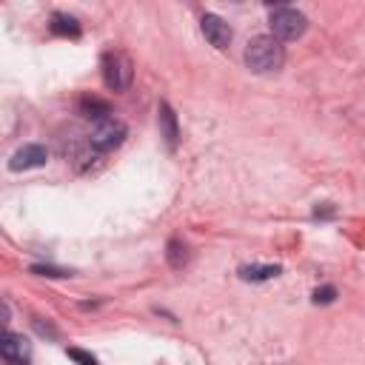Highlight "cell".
<instances>
[{
    "label": "cell",
    "instance_id": "cell-4",
    "mask_svg": "<svg viewBox=\"0 0 365 365\" xmlns=\"http://www.w3.org/2000/svg\"><path fill=\"white\" fill-rule=\"evenodd\" d=\"M128 135V128L123 120L117 117H109V120H103L92 128V135H89V146L95 148V152H115L117 146H123Z\"/></svg>",
    "mask_w": 365,
    "mask_h": 365
},
{
    "label": "cell",
    "instance_id": "cell-5",
    "mask_svg": "<svg viewBox=\"0 0 365 365\" xmlns=\"http://www.w3.org/2000/svg\"><path fill=\"white\" fill-rule=\"evenodd\" d=\"M0 354H3V362L6 365H29V357H32V348L23 334H12L6 331L0 337Z\"/></svg>",
    "mask_w": 365,
    "mask_h": 365
},
{
    "label": "cell",
    "instance_id": "cell-8",
    "mask_svg": "<svg viewBox=\"0 0 365 365\" xmlns=\"http://www.w3.org/2000/svg\"><path fill=\"white\" fill-rule=\"evenodd\" d=\"M157 120H160V135L166 140V146L175 152L177 143H180V123H177V115L175 109H171L168 103H160V109H157Z\"/></svg>",
    "mask_w": 365,
    "mask_h": 365
},
{
    "label": "cell",
    "instance_id": "cell-10",
    "mask_svg": "<svg viewBox=\"0 0 365 365\" xmlns=\"http://www.w3.org/2000/svg\"><path fill=\"white\" fill-rule=\"evenodd\" d=\"M49 29H52L55 34H60V37H80V23H77V17L63 14V12L52 14Z\"/></svg>",
    "mask_w": 365,
    "mask_h": 365
},
{
    "label": "cell",
    "instance_id": "cell-15",
    "mask_svg": "<svg viewBox=\"0 0 365 365\" xmlns=\"http://www.w3.org/2000/svg\"><path fill=\"white\" fill-rule=\"evenodd\" d=\"M69 357H72L77 365H97V359H95L89 351H83V348H69Z\"/></svg>",
    "mask_w": 365,
    "mask_h": 365
},
{
    "label": "cell",
    "instance_id": "cell-14",
    "mask_svg": "<svg viewBox=\"0 0 365 365\" xmlns=\"http://www.w3.org/2000/svg\"><path fill=\"white\" fill-rule=\"evenodd\" d=\"M32 274H40V277H72V271H63V268H55V266H32Z\"/></svg>",
    "mask_w": 365,
    "mask_h": 365
},
{
    "label": "cell",
    "instance_id": "cell-9",
    "mask_svg": "<svg viewBox=\"0 0 365 365\" xmlns=\"http://www.w3.org/2000/svg\"><path fill=\"white\" fill-rule=\"evenodd\" d=\"M77 112H80L86 120H97V123H103V120H109L112 106L106 103V100H97V97H83V100L77 103Z\"/></svg>",
    "mask_w": 365,
    "mask_h": 365
},
{
    "label": "cell",
    "instance_id": "cell-3",
    "mask_svg": "<svg viewBox=\"0 0 365 365\" xmlns=\"http://www.w3.org/2000/svg\"><path fill=\"white\" fill-rule=\"evenodd\" d=\"M135 69H132V60L120 52H106L103 55V80L112 92H126L132 86Z\"/></svg>",
    "mask_w": 365,
    "mask_h": 365
},
{
    "label": "cell",
    "instance_id": "cell-12",
    "mask_svg": "<svg viewBox=\"0 0 365 365\" xmlns=\"http://www.w3.org/2000/svg\"><path fill=\"white\" fill-rule=\"evenodd\" d=\"M166 260H168V266L171 268H183L186 263H188V246L183 243V240H168V246H166Z\"/></svg>",
    "mask_w": 365,
    "mask_h": 365
},
{
    "label": "cell",
    "instance_id": "cell-13",
    "mask_svg": "<svg viewBox=\"0 0 365 365\" xmlns=\"http://www.w3.org/2000/svg\"><path fill=\"white\" fill-rule=\"evenodd\" d=\"M334 299H337V288H334V286H323V288L314 291V303L328 306V303H334Z\"/></svg>",
    "mask_w": 365,
    "mask_h": 365
},
{
    "label": "cell",
    "instance_id": "cell-6",
    "mask_svg": "<svg viewBox=\"0 0 365 365\" xmlns=\"http://www.w3.org/2000/svg\"><path fill=\"white\" fill-rule=\"evenodd\" d=\"M200 29H203L206 40L211 43L214 49H228V46H231V37H234V34H231V26L226 23L220 14H203Z\"/></svg>",
    "mask_w": 365,
    "mask_h": 365
},
{
    "label": "cell",
    "instance_id": "cell-11",
    "mask_svg": "<svg viewBox=\"0 0 365 365\" xmlns=\"http://www.w3.org/2000/svg\"><path fill=\"white\" fill-rule=\"evenodd\" d=\"M280 274V266H240V277L251 283H263V280H274Z\"/></svg>",
    "mask_w": 365,
    "mask_h": 365
},
{
    "label": "cell",
    "instance_id": "cell-7",
    "mask_svg": "<svg viewBox=\"0 0 365 365\" xmlns=\"http://www.w3.org/2000/svg\"><path fill=\"white\" fill-rule=\"evenodd\" d=\"M49 160V152H46V146H40V143H29L23 148H17V152L12 155L9 160V168L12 171H26V168H37Z\"/></svg>",
    "mask_w": 365,
    "mask_h": 365
},
{
    "label": "cell",
    "instance_id": "cell-2",
    "mask_svg": "<svg viewBox=\"0 0 365 365\" xmlns=\"http://www.w3.org/2000/svg\"><path fill=\"white\" fill-rule=\"evenodd\" d=\"M271 34L277 37V40H297V37H303L306 34V29H308V17L299 12V9H294V6H277L274 12H271Z\"/></svg>",
    "mask_w": 365,
    "mask_h": 365
},
{
    "label": "cell",
    "instance_id": "cell-1",
    "mask_svg": "<svg viewBox=\"0 0 365 365\" xmlns=\"http://www.w3.org/2000/svg\"><path fill=\"white\" fill-rule=\"evenodd\" d=\"M286 63V49L274 34H257L246 46V66L254 75H271L280 72Z\"/></svg>",
    "mask_w": 365,
    "mask_h": 365
}]
</instances>
